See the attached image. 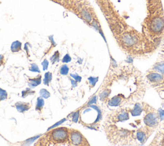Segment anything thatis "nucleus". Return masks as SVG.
Returning a JSON list of instances; mask_svg holds the SVG:
<instances>
[{
    "label": "nucleus",
    "mask_w": 164,
    "mask_h": 146,
    "mask_svg": "<svg viewBox=\"0 0 164 146\" xmlns=\"http://www.w3.org/2000/svg\"><path fill=\"white\" fill-rule=\"evenodd\" d=\"M44 105V99L42 98H39L37 99V103L36 105V110H41L43 108Z\"/></svg>",
    "instance_id": "nucleus-16"
},
{
    "label": "nucleus",
    "mask_w": 164,
    "mask_h": 146,
    "mask_svg": "<svg viewBox=\"0 0 164 146\" xmlns=\"http://www.w3.org/2000/svg\"><path fill=\"white\" fill-rule=\"evenodd\" d=\"M148 79L149 81H151L152 83H157L160 82L163 80V76L162 74L159 73H152L149 74L147 76Z\"/></svg>",
    "instance_id": "nucleus-4"
},
{
    "label": "nucleus",
    "mask_w": 164,
    "mask_h": 146,
    "mask_svg": "<svg viewBox=\"0 0 164 146\" xmlns=\"http://www.w3.org/2000/svg\"><path fill=\"white\" fill-rule=\"evenodd\" d=\"M164 27V22L162 19L157 17L153 21L151 24V30L155 33H159L162 31Z\"/></svg>",
    "instance_id": "nucleus-2"
},
{
    "label": "nucleus",
    "mask_w": 164,
    "mask_h": 146,
    "mask_svg": "<svg viewBox=\"0 0 164 146\" xmlns=\"http://www.w3.org/2000/svg\"><path fill=\"white\" fill-rule=\"evenodd\" d=\"M122 99L119 95H116L113 97L110 100L108 101V105L111 106H119L121 102Z\"/></svg>",
    "instance_id": "nucleus-8"
},
{
    "label": "nucleus",
    "mask_w": 164,
    "mask_h": 146,
    "mask_svg": "<svg viewBox=\"0 0 164 146\" xmlns=\"http://www.w3.org/2000/svg\"><path fill=\"white\" fill-rule=\"evenodd\" d=\"M8 97V94H7V92L3 90V89L0 88V101L5 100Z\"/></svg>",
    "instance_id": "nucleus-19"
},
{
    "label": "nucleus",
    "mask_w": 164,
    "mask_h": 146,
    "mask_svg": "<svg viewBox=\"0 0 164 146\" xmlns=\"http://www.w3.org/2000/svg\"><path fill=\"white\" fill-rule=\"evenodd\" d=\"M30 71L31 72H36V73H40V69H39V67L37 64L32 63L30 68Z\"/></svg>",
    "instance_id": "nucleus-23"
},
{
    "label": "nucleus",
    "mask_w": 164,
    "mask_h": 146,
    "mask_svg": "<svg viewBox=\"0 0 164 146\" xmlns=\"http://www.w3.org/2000/svg\"><path fill=\"white\" fill-rule=\"evenodd\" d=\"M3 56L2 55H0V67L3 64Z\"/></svg>",
    "instance_id": "nucleus-29"
},
{
    "label": "nucleus",
    "mask_w": 164,
    "mask_h": 146,
    "mask_svg": "<svg viewBox=\"0 0 164 146\" xmlns=\"http://www.w3.org/2000/svg\"><path fill=\"white\" fill-rule=\"evenodd\" d=\"M110 90H106L105 91H103L102 93L100 94V99H101V100L103 101V100H104L105 99H106V98H108V95H110Z\"/></svg>",
    "instance_id": "nucleus-21"
},
{
    "label": "nucleus",
    "mask_w": 164,
    "mask_h": 146,
    "mask_svg": "<svg viewBox=\"0 0 164 146\" xmlns=\"http://www.w3.org/2000/svg\"><path fill=\"white\" fill-rule=\"evenodd\" d=\"M17 110L20 112H24L30 108V105L25 103H17L16 104Z\"/></svg>",
    "instance_id": "nucleus-6"
},
{
    "label": "nucleus",
    "mask_w": 164,
    "mask_h": 146,
    "mask_svg": "<svg viewBox=\"0 0 164 146\" xmlns=\"http://www.w3.org/2000/svg\"><path fill=\"white\" fill-rule=\"evenodd\" d=\"M137 138L141 144H144L146 140V136L145 133L141 131H138L137 133Z\"/></svg>",
    "instance_id": "nucleus-12"
},
{
    "label": "nucleus",
    "mask_w": 164,
    "mask_h": 146,
    "mask_svg": "<svg viewBox=\"0 0 164 146\" xmlns=\"http://www.w3.org/2000/svg\"><path fill=\"white\" fill-rule=\"evenodd\" d=\"M32 93H34V92L33 91H31L30 89H28V90H26L25 91H23L22 92V94H23V98H25L26 96L28 95V94H31Z\"/></svg>",
    "instance_id": "nucleus-27"
},
{
    "label": "nucleus",
    "mask_w": 164,
    "mask_h": 146,
    "mask_svg": "<svg viewBox=\"0 0 164 146\" xmlns=\"http://www.w3.org/2000/svg\"><path fill=\"white\" fill-rule=\"evenodd\" d=\"M81 16L83 17V18L85 21H87V22H88V23L91 22L92 20V16H91V15L90 14V13H89L87 10L82 9L81 12Z\"/></svg>",
    "instance_id": "nucleus-11"
},
{
    "label": "nucleus",
    "mask_w": 164,
    "mask_h": 146,
    "mask_svg": "<svg viewBox=\"0 0 164 146\" xmlns=\"http://www.w3.org/2000/svg\"><path fill=\"white\" fill-rule=\"evenodd\" d=\"M123 40L124 44L129 46L133 45L135 43V42H136V39L129 34H126L125 35H124Z\"/></svg>",
    "instance_id": "nucleus-5"
},
{
    "label": "nucleus",
    "mask_w": 164,
    "mask_h": 146,
    "mask_svg": "<svg viewBox=\"0 0 164 146\" xmlns=\"http://www.w3.org/2000/svg\"><path fill=\"white\" fill-rule=\"evenodd\" d=\"M71 58L70 55H68V54H67V55H66L65 56H64V57L63 58L62 62L68 63V62H71Z\"/></svg>",
    "instance_id": "nucleus-25"
},
{
    "label": "nucleus",
    "mask_w": 164,
    "mask_h": 146,
    "mask_svg": "<svg viewBox=\"0 0 164 146\" xmlns=\"http://www.w3.org/2000/svg\"><path fill=\"white\" fill-rule=\"evenodd\" d=\"M129 119V114L127 112H123L117 116V120L119 122H123Z\"/></svg>",
    "instance_id": "nucleus-13"
},
{
    "label": "nucleus",
    "mask_w": 164,
    "mask_h": 146,
    "mask_svg": "<svg viewBox=\"0 0 164 146\" xmlns=\"http://www.w3.org/2000/svg\"><path fill=\"white\" fill-rule=\"evenodd\" d=\"M34 146H90L80 131L66 127L53 129L38 140Z\"/></svg>",
    "instance_id": "nucleus-1"
},
{
    "label": "nucleus",
    "mask_w": 164,
    "mask_h": 146,
    "mask_svg": "<svg viewBox=\"0 0 164 146\" xmlns=\"http://www.w3.org/2000/svg\"><path fill=\"white\" fill-rule=\"evenodd\" d=\"M142 112V108L141 107V105L139 103H137L134 106V108L132 110H131V113L132 116H138L140 115Z\"/></svg>",
    "instance_id": "nucleus-7"
},
{
    "label": "nucleus",
    "mask_w": 164,
    "mask_h": 146,
    "mask_svg": "<svg viewBox=\"0 0 164 146\" xmlns=\"http://www.w3.org/2000/svg\"><path fill=\"white\" fill-rule=\"evenodd\" d=\"M59 58H60L59 52L58 51H56L54 53V55H53L52 57L51 58V60L53 63H55L56 62H58V61Z\"/></svg>",
    "instance_id": "nucleus-22"
},
{
    "label": "nucleus",
    "mask_w": 164,
    "mask_h": 146,
    "mask_svg": "<svg viewBox=\"0 0 164 146\" xmlns=\"http://www.w3.org/2000/svg\"><path fill=\"white\" fill-rule=\"evenodd\" d=\"M21 46H22L21 42L19 41H16L12 42L10 49H11V51L14 53L18 52L21 50Z\"/></svg>",
    "instance_id": "nucleus-9"
},
{
    "label": "nucleus",
    "mask_w": 164,
    "mask_h": 146,
    "mask_svg": "<svg viewBox=\"0 0 164 146\" xmlns=\"http://www.w3.org/2000/svg\"><path fill=\"white\" fill-rule=\"evenodd\" d=\"M71 76L73 78V79L75 80L77 82H80L81 80V77L79 75H78V74H71Z\"/></svg>",
    "instance_id": "nucleus-24"
},
{
    "label": "nucleus",
    "mask_w": 164,
    "mask_h": 146,
    "mask_svg": "<svg viewBox=\"0 0 164 146\" xmlns=\"http://www.w3.org/2000/svg\"><path fill=\"white\" fill-rule=\"evenodd\" d=\"M41 83V76H39L37 78H34V79H30L29 80V83L28 85L31 87H35L37 85H40Z\"/></svg>",
    "instance_id": "nucleus-10"
},
{
    "label": "nucleus",
    "mask_w": 164,
    "mask_h": 146,
    "mask_svg": "<svg viewBox=\"0 0 164 146\" xmlns=\"http://www.w3.org/2000/svg\"><path fill=\"white\" fill-rule=\"evenodd\" d=\"M144 122L146 126L149 127H153L156 126L158 123L157 115L155 113L151 112L145 115L144 118Z\"/></svg>",
    "instance_id": "nucleus-3"
},
{
    "label": "nucleus",
    "mask_w": 164,
    "mask_h": 146,
    "mask_svg": "<svg viewBox=\"0 0 164 146\" xmlns=\"http://www.w3.org/2000/svg\"><path fill=\"white\" fill-rule=\"evenodd\" d=\"M52 80V74L51 73L48 72L45 74L44 78L43 80V83L46 85H48L49 83H50V81Z\"/></svg>",
    "instance_id": "nucleus-15"
},
{
    "label": "nucleus",
    "mask_w": 164,
    "mask_h": 146,
    "mask_svg": "<svg viewBox=\"0 0 164 146\" xmlns=\"http://www.w3.org/2000/svg\"><path fill=\"white\" fill-rule=\"evenodd\" d=\"M40 95L41 96V98H48L49 97V95H50V94H49V92L46 90V89H44L42 88L41 90L40 91Z\"/></svg>",
    "instance_id": "nucleus-18"
},
{
    "label": "nucleus",
    "mask_w": 164,
    "mask_h": 146,
    "mask_svg": "<svg viewBox=\"0 0 164 146\" xmlns=\"http://www.w3.org/2000/svg\"><path fill=\"white\" fill-rule=\"evenodd\" d=\"M88 80L89 81V83H90L91 86L94 87L98 81V77H90L88 78Z\"/></svg>",
    "instance_id": "nucleus-20"
},
{
    "label": "nucleus",
    "mask_w": 164,
    "mask_h": 146,
    "mask_svg": "<svg viewBox=\"0 0 164 146\" xmlns=\"http://www.w3.org/2000/svg\"><path fill=\"white\" fill-rule=\"evenodd\" d=\"M48 61L47 60H44V62L42 63V67H43V70H46L48 69Z\"/></svg>",
    "instance_id": "nucleus-28"
},
{
    "label": "nucleus",
    "mask_w": 164,
    "mask_h": 146,
    "mask_svg": "<svg viewBox=\"0 0 164 146\" xmlns=\"http://www.w3.org/2000/svg\"><path fill=\"white\" fill-rule=\"evenodd\" d=\"M153 69L158 71L160 73L164 74V62H161L156 64V65L153 67Z\"/></svg>",
    "instance_id": "nucleus-14"
},
{
    "label": "nucleus",
    "mask_w": 164,
    "mask_h": 146,
    "mask_svg": "<svg viewBox=\"0 0 164 146\" xmlns=\"http://www.w3.org/2000/svg\"><path fill=\"white\" fill-rule=\"evenodd\" d=\"M159 112V117L161 120H164V110L162 109H159L158 110Z\"/></svg>",
    "instance_id": "nucleus-26"
},
{
    "label": "nucleus",
    "mask_w": 164,
    "mask_h": 146,
    "mask_svg": "<svg viewBox=\"0 0 164 146\" xmlns=\"http://www.w3.org/2000/svg\"><path fill=\"white\" fill-rule=\"evenodd\" d=\"M60 73L62 75H67L69 73V67L67 65H63L62 66L60 70Z\"/></svg>",
    "instance_id": "nucleus-17"
}]
</instances>
